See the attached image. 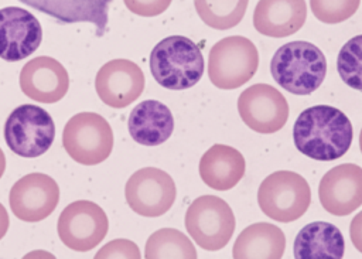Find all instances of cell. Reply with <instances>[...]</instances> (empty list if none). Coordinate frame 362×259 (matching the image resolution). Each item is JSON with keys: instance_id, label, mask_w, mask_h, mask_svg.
I'll list each match as a JSON object with an SVG mask.
<instances>
[{"instance_id": "1", "label": "cell", "mask_w": 362, "mask_h": 259, "mask_svg": "<svg viewBox=\"0 0 362 259\" xmlns=\"http://www.w3.org/2000/svg\"><path fill=\"white\" fill-rule=\"evenodd\" d=\"M354 129L349 117L338 108L315 105L304 109L294 122V146L317 161H332L351 147Z\"/></svg>"}, {"instance_id": "2", "label": "cell", "mask_w": 362, "mask_h": 259, "mask_svg": "<svg viewBox=\"0 0 362 259\" xmlns=\"http://www.w3.org/2000/svg\"><path fill=\"white\" fill-rule=\"evenodd\" d=\"M270 72L287 92L310 95L320 88L325 78L327 59L317 45L308 41H290L274 52Z\"/></svg>"}, {"instance_id": "3", "label": "cell", "mask_w": 362, "mask_h": 259, "mask_svg": "<svg viewBox=\"0 0 362 259\" xmlns=\"http://www.w3.org/2000/svg\"><path fill=\"white\" fill-rule=\"evenodd\" d=\"M150 71L158 85L182 91L202 78L204 57L199 47L188 37L170 35L151 50Z\"/></svg>"}, {"instance_id": "4", "label": "cell", "mask_w": 362, "mask_h": 259, "mask_svg": "<svg viewBox=\"0 0 362 259\" xmlns=\"http://www.w3.org/2000/svg\"><path fill=\"white\" fill-rule=\"evenodd\" d=\"M257 204L266 217L279 222H291L308 209L311 190L303 175L287 170L274 171L259 185Z\"/></svg>"}, {"instance_id": "5", "label": "cell", "mask_w": 362, "mask_h": 259, "mask_svg": "<svg viewBox=\"0 0 362 259\" xmlns=\"http://www.w3.org/2000/svg\"><path fill=\"white\" fill-rule=\"evenodd\" d=\"M259 52L246 37L230 35L212 45L208 57V76L219 89H235L257 71Z\"/></svg>"}, {"instance_id": "6", "label": "cell", "mask_w": 362, "mask_h": 259, "mask_svg": "<svg viewBox=\"0 0 362 259\" xmlns=\"http://www.w3.org/2000/svg\"><path fill=\"white\" fill-rule=\"evenodd\" d=\"M62 144L74 161L95 166L110 156L113 132L103 116L93 112H81L66 122Z\"/></svg>"}, {"instance_id": "7", "label": "cell", "mask_w": 362, "mask_h": 259, "mask_svg": "<svg viewBox=\"0 0 362 259\" xmlns=\"http://www.w3.org/2000/svg\"><path fill=\"white\" fill-rule=\"evenodd\" d=\"M184 222L198 246L212 252L226 246L236 225L232 208L216 195L195 198L185 212Z\"/></svg>"}, {"instance_id": "8", "label": "cell", "mask_w": 362, "mask_h": 259, "mask_svg": "<svg viewBox=\"0 0 362 259\" xmlns=\"http://www.w3.org/2000/svg\"><path fill=\"white\" fill-rule=\"evenodd\" d=\"M55 137L51 115L31 103L16 108L4 123V140L17 156L33 159L44 154Z\"/></svg>"}, {"instance_id": "9", "label": "cell", "mask_w": 362, "mask_h": 259, "mask_svg": "<svg viewBox=\"0 0 362 259\" xmlns=\"http://www.w3.org/2000/svg\"><path fill=\"white\" fill-rule=\"evenodd\" d=\"M57 229L65 246L76 252H88L105 239L109 221L98 204L79 200L64 208L58 218Z\"/></svg>"}, {"instance_id": "10", "label": "cell", "mask_w": 362, "mask_h": 259, "mask_svg": "<svg viewBox=\"0 0 362 259\" xmlns=\"http://www.w3.org/2000/svg\"><path fill=\"white\" fill-rule=\"evenodd\" d=\"M129 207L141 217H160L174 204L175 183L168 173L156 167H144L130 175L124 187Z\"/></svg>"}, {"instance_id": "11", "label": "cell", "mask_w": 362, "mask_h": 259, "mask_svg": "<svg viewBox=\"0 0 362 259\" xmlns=\"http://www.w3.org/2000/svg\"><path fill=\"white\" fill-rule=\"evenodd\" d=\"M238 112L243 123L263 134L279 132L288 119V103L283 93L267 84L246 88L238 99Z\"/></svg>"}, {"instance_id": "12", "label": "cell", "mask_w": 362, "mask_h": 259, "mask_svg": "<svg viewBox=\"0 0 362 259\" xmlns=\"http://www.w3.org/2000/svg\"><path fill=\"white\" fill-rule=\"evenodd\" d=\"M10 208L25 222H38L54 212L59 201L57 181L44 173H31L21 177L10 190Z\"/></svg>"}, {"instance_id": "13", "label": "cell", "mask_w": 362, "mask_h": 259, "mask_svg": "<svg viewBox=\"0 0 362 259\" xmlns=\"http://www.w3.org/2000/svg\"><path fill=\"white\" fill-rule=\"evenodd\" d=\"M144 74L133 61L117 58L100 67L95 78V89L103 103L110 108H126L144 89Z\"/></svg>"}, {"instance_id": "14", "label": "cell", "mask_w": 362, "mask_h": 259, "mask_svg": "<svg viewBox=\"0 0 362 259\" xmlns=\"http://www.w3.org/2000/svg\"><path fill=\"white\" fill-rule=\"evenodd\" d=\"M42 28L37 17L21 7L0 8V58L16 62L31 55L41 44Z\"/></svg>"}, {"instance_id": "15", "label": "cell", "mask_w": 362, "mask_h": 259, "mask_svg": "<svg viewBox=\"0 0 362 259\" xmlns=\"http://www.w3.org/2000/svg\"><path fill=\"white\" fill-rule=\"evenodd\" d=\"M322 208L335 217H345L362 205V167L344 163L328 170L318 185Z\"/></svg>"}, {"instance_id": "16", "label": "cell", "mask_w": 362, "mask_h": 259, "mask_svg": "<svg viewBox=\"0 0 362 259\" xmlns=\"http://www.w3.org/2000/svg\"><path fill=\"white\" fill-rule=\"evenodd\" d=\"M20 88L35 102L55 103L69 88V76L64 65L47 55L30 59L20 72Z\"/></svg>"}, {"instance_id": "17", "label": "cell", "mask_w": 362, "mask_h": 259, "mask_svg": "<svg viewBox=\"0 0 362 259\" xmlns=\"http://www.w3.org/2000/svg\"><path fill=\"white\" fill-rule=\"evenodd\" d=\"M305 0H259L253 11L256 31L283 38L297 33L305 23Z\"/></svg>"}, {"instance_id": "18", "label": "cell", "mask_w": 362, "mask_h": 259, "mask_svg": "<svg viewBox=\"0 0 362 259\" xmlns=\"http://www.w3.org/2000/svg\"><path fill=\"white\" fill-rule=\"evenodd\" d=\"M64 24L90 23L96 35L102 37L107 28L109 6L112 0H18Z\"/></svg>"}, {"instance_id": "19", "label": "cell", "mask_w": 362, "mask_h": 259, "mask_svg": "<svg viewBox=\"0 0 362 259\" xmlns=\"http://www.w3.org/2000/svg\"><path fill=\"white\" fill-rule=\"evenodd\" d=\"M127 127L136 143L143 146H158L171 136L174 130V117L164 103L147 99L133 108L129 115Z\"/></svg>"}, {"instance_id": "20", "label": "cell", "mask_w": 362, "mask_h": 259, "mask_svg": "<svg viewBox=\"0 0 362 259\" xmlns=\"http://www.w3.org/2000/svg\"><path fill=\"white\" fill-rule=\"evenodd\" d=\"M245 168L246 163L242 153L228 144H214L199 160L202 181L218 191L233 188L242 180Z\"/></svg>"}, {"instance_id": "21", "label": "cell", "mask_w": 362, "mask_h": 259, "mask_svg": "<svg viewBox=\"0 0 362 259\" xmlns=\"http://www.w3.org/2000/svg\"><path fill=\"white\" fill-rule=\"evenodd\" d=\"M345 241L342 232L324 221L303 226L293 245V255L298 259H339L344 256Z\"/></svg>"}, {"instance_id": "22", "label": "cell", "mask_w": 362, "mask_h": 259, "mask_svg": "<svg viewBox=\"0 0 362 259\" xmlns=\"http://www.w3.org/2000/svg\"><path fill=\"white\" fill-rule=\"evenodd\" d=\"M286 249L283 231L269 222L246 226L233 243L235 259H279Z\"/></svg>"}, {"instance_id": "23", "label": "cell", "mask_w": 362, "mask_h": 259, "mask_svg": "<svg viewBox=\"0 0 362 259\" xmlns=\"http://www.w3.org/2000/svg\"><path fill=\"white\" fill-rule=\"evenodd\" d=\"M144 256L147 259H195L197 251L181 231L161 228L148 236Z\"/></svg>"}, {"instance_id": "24", "label": "cell", "mask_w": 362, "mask_h": 259, "mask_svg": "<svg viewBox=\"0 0 362 259\" xmlns=\"http://www.w3.org/2000/svg\"><path fill=\"white\" fill-rule=\"evenodd\" d=\"M249 0H194L199 18L215 30H229L238 25L247 8Z\"/></svg>"}, {"instance_id": "25", "label": "cell", "mask_w": 362, "mask_h": 259, "mask_svg": "<svg viewBox=\"0 0 362 259\" xmlns=\"http://www.w3.org/2000/svg\"><path fill=\"white\" fill-rule=\"evenodd\" d=\"M337 71L348 86L362 92V34L342 45L337 57Z\"/></svg>"}, {"instance_id": "26", "label": "cell", "mask_w": 362, "mask_h": 259, "mask_svg": "<svg viewBox=\"0 0 362 259\" xmlns=\"http://www.w3.org/2000/svg\"><path fill=\"white\" fill-rule=\"evenodd\" d=\"M361 0H310L311 11L325 24H338L355 14Z\"/></svg>"}, {"instance_id": "27", "label": "cell", "mask_w": 362, "mask_h": 259, "mask_svg": "<svg viewBox=\"0 0 362 259\" xmlns=\"http://www.w3.org/2000/svg\"><path fill=\"white\" fill-rule=\"evenodd\" d=\"M95 258L103 259H139L140 258V251L137 245L130 241V239H115L105 246H102Z\"/></svg>"}, {"instance_id": "28", "label": "cell", "mask_w": 362, "mask_h": 259, "mask_svg": "<svg viewBox=\"0 0 362 259\" xmlns=\"http://www.w3.org/2000/svg\"><path fill=\"white\" fill-rule=\"evenodd\" d=\"M126 7L143 17H154L164 13L173 0H123Z\"/></svg>"}, {"instance_id": "29", "label": "cell", "mask_w": 362, "mask_h": 259, "mask_svg": "<svg viewBox=\"0 0 362 259\" xmlns=\"http://www.w3.org/2000/svg\"><path fill=\"white\" fill-rule=\"evenodd\" d=\"M349 236L354 246L358 249V252L362 253V211L358 212L351 221Z\"/></svg>"}, {"instance_id": "30", "label": "cell", "mask_w": 362, "mask_h": 259, "mask_svg": "<svg viewBox=\"0 0 362 259\" xmlns=\"http://www.w3.org/2000/svg\"><path fill=\"white\" fill-rule=\"evenodd\" d=\"M10 225V219H8V214L4 208V205L0 202V239L6 235L7 229Z\"/></svg>"}, {"instance_id": "31", "label": "cell", "mask_w": 362, "mask_h": 259, "mask_svg": "<svg viewBox=\"0 0 362 259\" xmlns=\"http://www.w3.org/2000/svg\"><path fill=\"white\" fill-rule=\"evenodd\" d=\"M4 170H6V157H4L3 150L0 149V178H1L3 174H4Z\"/></svg>"}, {"instance_id": "32", "label": "cell", "mask_w": 362, "mask_h": 259, "mask_svg": "<svg viewBox=\"0 0 362 259\" xmlns=\"http://www.w3.org/2000/svg\"><path fill=\"white\" fill-rule=\"evenodd\" d=\"M359 143H361V151H362V130H361V137H359Z\"/></svg>"}]
</instances>
